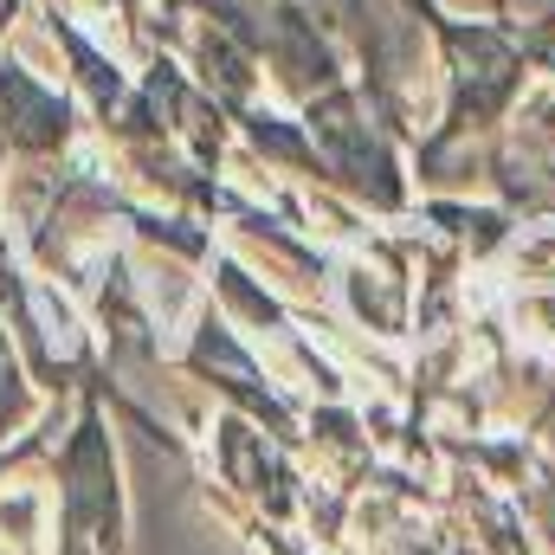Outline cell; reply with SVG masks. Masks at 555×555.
<instances>
[{"instance_id": "3957f363", "label": "cell", "mask_w": 555, "mask_h": 555, "mask_svg": "<svg viewBox=\"0 0 555 555\" xmlns=\"http://www.w3.org/2000/svg\"><path fill=\"white\" fill-rule=\"evenodd\" d=\"M26 388H20V356L7 349V336H0V439H7V426H20L26 420Z\"/></svg>"}, {"instance_id": "277c9868", "label": "cell", "mask_w": 555, "mask_h": 555, "mask_svg": "<svg viewBox=\"0 0 555 555\" xmlns=\"http://www.w3.org/2000/svg\"><path fill=\"white\" fill-rule=\"evenodd\" d=\"M39 446H46V433H33V439H20V446H13V452H0V478H7V472H13V465H20V459H33V452H39Z\"/></svg>"}, {"instance_id": "6da1fadb", "label": "cell", "mask_w": 555, "mask_h": 555, "mask_svg": "<svg viewBox=\"0 0 555 555\" xmlns=\"http://www.w3.org/2000/svg\"><path fill=\"white\" fill-rule=\"evenodd\" d=\"M59 530L117 555V530H124V517H117V459H111V433H104L98 408L78 414V426L65 433V452H59Z\"/></svg>"}, {"instance_id": "5b68a950", "label": "cell", "mask_w": 555, "mask_h": 555, "mask_svg": "<svg viewBox=\"0 0 555 555\" xmlns=\"http://www.w3.org/2000/svg\"><path fill=\"white\" fill-rule=\"evenodd\" d=\"M0 149H7V142H0Z\"/></svg>"}, {"instance_id": "7a4b0ae2", "label": "cell", "mask_w": 555, "mask_h": 555, "mask_svg": "<svg viewBox=\"0 0 555 555\" xmlns=\"http://www.w3.org/2000/svg\"><path fill=\"white\" fill-rule=\"evenodd\" d=\"M0 142L26 155H59L72 142V104L13 59H0Z\"/></svg>"}]
</instances>
